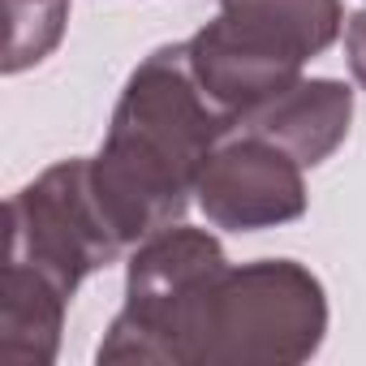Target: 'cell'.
Segmentation results:
<instances>
[{
    "label": "cell",
    "mask_w": 366,
    "mask_h": 366,
    "mask_svg": "<svg viewBox=\"0 0 366 366\" xmlns=\"http://www.w3.org/2000/svg\"><path fill=\"white\" fill-rule=\"evenodd\" d=\"M125 250H129L125 237L117 233L95 194L91 159L82 155L52 164L9 199L5 263L39 272L65 297H74L86 276L117 263Z\"/></svg>",
    "instance_id": "4"
},
{
    "label": "cell",
    "mask_w": 366,
    "mask_h": 366,
    "mask_svg": "<svg viewBox=\"0 0 366 366\" xmlns=\"http://www.w3.org/2000/svg\"><path fill=\"white\" fill-rule=\"evenodd\" d=\"M9 14V44H5V74H22L52 56L65 35L69 0H5Z\"/></svg>",
    "instance_id": "8"
},
{
    "label": "cell",
    "mask_w": 366,
    "mask_h": 366,
    "mask_svg": "<svg viewBox=\"0 0 366 366\" xmlns=\"http://www.w3.org/2000/svg\"><path fill=\"white\" fill-rule=\"evenodd\" d=\"M340 35V0H220V14L186 44L199 86L237 125L242 112L293 86L306 61Z\"/></svg>",
    "instance_id": "3"
},
{
    "label": "cell",
    "mask_w": 366,
    "mask_h": 366,
    "mask_svg": "<svg viewBox=\"0 0 366 366\" xmlns=\"http://www.w3.org/2000/svg\"><path fill=\"white\" fill-rule=\"evenodd\" d=\"M229 134L233 117L199 86L190 44H164L129 74L108 138L91 155L95 194L129 250L181 224L207 155Z\"/></svg>",
    "instance_id": "2"
},
{
    "label": "cell",
    "mask_w": 366,
    "mask_h": 366,
    "mask_svg": "<svg viewBox=\"0 0 366 366\" xmlns=\"http://www.w3.org/2000/svg\"><path fill=\"white\" fill-rule=\"evenodd\" d=\"M353 91L336 78H297L280 95L254 104L237 117V134H254L289 151L302 168L323 164L349 134Z\"/></svg>",
    "instance_id": "6"
},
{
    "label": "cell",
    "mask_w": 366,
    "mask_h": 366,
    "mask_svg": "<svg viewBox=\"0 0 366 366\" xmlns=\"http://www.w3.org/2000/svg\"><path fill=\"white\" fill-rule=\"evenodd\" d=\"M327 332V293L297 259L212 263L186 276L125 289L99 362L168 366H289L306 362Z\"/></svg>",
    "instance_id": "1"
},
{
    "label": "cell",
    "mask_w": 366,
    "mask_h": 366,
    "mask_svg": "<svg viewBox=\"0 0 366 366\" xmlns=\"http://www.w3.org/2000/svg\"><path fill=\"white\" fill-rule=\"evenodd\" d=\"M345 56H349V69H353V78L366 86V5L349 18V26H345Z\"/></svg>",
    "instance_id": "9"
},
{
    "label": "cell",
    "mask_w": 366,
    "mask_h": 366,
    "mask_svg": "<svg viewBox=\"0 0 366 366\" xmlns=\"http://www.w3.org/2000/svg\"><path fill=\"white\" fill-rule=\"evenodd\" d=\"M194 199L216 229L259 233L289 224L306 212L302 164L267 138L229 134L203 164Z\"/></svg>",
    "instance_id": "5"
},
{
    "label": "cell",
    "mask_w": 366,
    "mask_h": 366,
    "mask_svg": "<svg viewBox=\"0 0 366 366\" xmlns=\"http://www.w3.org/2000/svg\"><path fill=\"white\" fill-rule=\"evenodd\" d=\"M69 297L31 267L5 263L0 280V362L48 366L61 349Z\"/></svg>",
    "instance_id": "7"
}]
</instances>
